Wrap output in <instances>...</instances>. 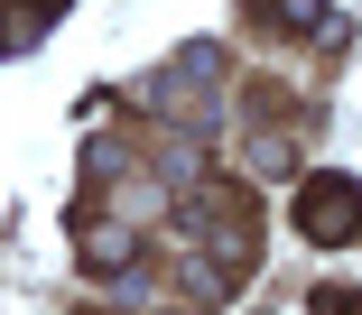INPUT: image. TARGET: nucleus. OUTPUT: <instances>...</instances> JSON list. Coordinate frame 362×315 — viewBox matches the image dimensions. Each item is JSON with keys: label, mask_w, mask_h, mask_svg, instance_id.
<instances>
[{"label": "nucleus", "mask_w": 362, "mask_h": 315, "mask_svg": "<svg viewBox=\"0 0 362 315\" xmlns=\"http://www.w3.org/2000/svg\"><path fill=\"white\" fill-rule=\"evenodd\" d=\"M279 19L288 28H325V0H279Z\"/></svg>", "instance_id": "f03ea898"}, {"label": "nucleus", "mask_w": 362, "mask_h": 315, "mask_svg": "<svg viewBox=\"0 0 362 315\" xmlns=\"http://www.w3.org/2000/svg\"><path fill=\"white\" fill-rule=\"evenodd\" d=\"M298 232H307V242H353V232H362V186L353 177H307L298 186Z\"/></svg>", "instance_id": "f257e3e1"}]
</instances>
